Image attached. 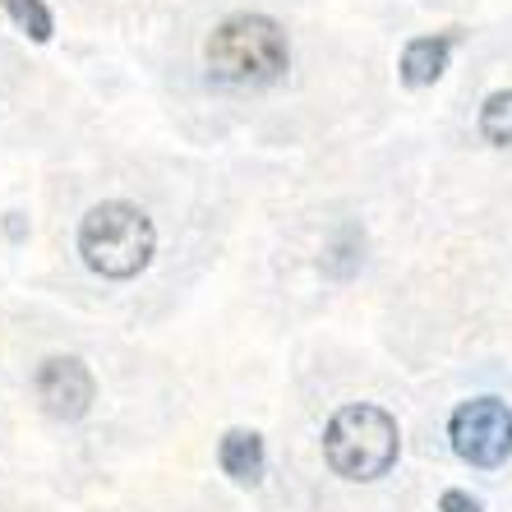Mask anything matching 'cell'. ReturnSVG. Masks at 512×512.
I'll use <instances>...</instances> for the list:
<instances>
[{
    "label": "cell",
    "mask_w": 512,
    "mask_h": 512,
    "mask_svg": "<svg viewBox=\"0 0 512 512\" xmlns=\"http://www.w3.org/2000/svg\"><path fill=\"white\" fill-rule=\"evenodd\" d=\"M453 448L471 466H503L512 457V411L499 397H476L453 411Z\"/></svg>",
    "instance_id": "cell-4"
},
{
    "label": "cell",
    "mask_w": 512,
    "mask_h": 512,
    "mask_svg": "<svg viewBox=\"0 0 512 512\" xmlns=\"http://www.w3.org/2000/svg\"><path fill=\"white\" fill-rule=\"evenodd\" d=\"M217 462H222V471L231 480L254 485V480H263V439L250 434V429H231L222 439V448H217Z\"/></svg>",
    "instance_id": "cell-7"
},
{
    "label": "cell",
    "mask_w": 512,
    "mask_h": 512,
    "mask_svg": "<svg viewBox=\"0 0 512 512\" xmlns=\"http://www.w3.org/2000/svg\"><path fill=\"white\" fill-rule=\"evenodd\" d=\"M153 250H157V231L148 222V213L134 208V203H120V199L97 203L93 213L84 217V227H79L84 263L102 277H116V282L143 273L153 263Z\"/></svg>",
    "instance_id": "cell-2"
},
{
    "label": "cell",
    "mask_w": 512,
    "mask_h": 512,
    "mask_svg": "<svg viewBox=\"0 0 512 512\" xmlns=\"http://www.w3.org/2000/svg\"><path fill=\"white\" fill-rule=\"evenodd\" d=\"M291 65L282 24L268 14H231L208 37V74L227 88H268Z\"/></svg>",
    "instance_id": "cell-1"
},
{
    "label": "cell",
    "mask_w": 512,
    "mask_h": 512,
    "mask_svg": "<svg viewBox=\"0 0 512 512\" xmlns=\"http://www.w3.org/2000/svg\"><path fill=\"white\" fill-rule=\"evenodd\" d=\"M37 402L56 420H79L93 406V374L79 356H51L37 365Z\"/></svg>",
    "instance_id": "cell-5"
},
{
    "label": "cell",
    "mask_w": 512,
    "mask_h": 512,
    "mask_svg": "<svg viewBox=\"0 0 512 512\" xmlns=\"http://www.w3.org/2000/svg\"><path fill=\"white\" fill-rule=\"evenodd\" d=\"M328 466L346 480H379L397 462V420L379 406H342L323 429Z\"/></svg>",
    "instance_id": "cell-3"
},
{
    "label": "cell",
    "mask_w": 512,
    "mask_h": 512,
    "mask_svg": "<svg viewBox=\"0 0 512 512\" xmlns=\"http://www.w3.org/2000/svg\"><path fill=\"white\" fill-rule=\"evenodd\" d=\"M443 512H480V503L471 494H462V489H448L443 494Z\"/></svg>",
    "instance_id": "cell-10"
},
{
    "label": "cell",
    "mask_w": 512,
    "mask_h": 512,
    "mask_svg": "<svg viewBox=\"0 0 512 512\" xmlns=\"http://www.w3.org/2000/svg\"><path fill=\"white\" fill-rule=\"evenodd\" d=\"M0 5L10 10V19L24 28L33 42H47L51 28H56V24H51V10L42 5V0H0Z\"/></svg>",
    "instance_id": "cell-9"
},
{
    "label": "cell",
    "mask_w": 512,
    "mask_h": 512,
    "mask_svg": "<svg viewBox=\"0 0 512 512\" xmlns=\"http://www.w3.org/2000/svg\"><path fill=\"white\" fill-rule=\"evenodd\" d=\"M480 134H485L494 148H508L512 143V88L508 93H494L480 107Z\"/></svg>",
    "instance_id": "cell-8"
},
{
    "label": "cell",
    "mask_w": 512,
    "mask_h": 512,
    "mask_svg": "<svg viewBox=\"0 0 512 512\" xmlns=\"http://www.w3.org/2000/svg\"><path fill=\"white\" fill-rule=\"evenodd\" d=\"M448 51H453V37H416V42H406L402 84L406 88H429L443 70H448Z\"/></svg>",
    "instance_id": "cell-6"
}]
</instances>
